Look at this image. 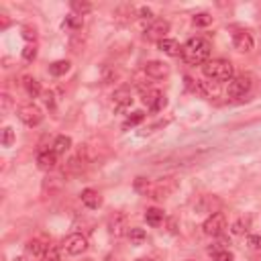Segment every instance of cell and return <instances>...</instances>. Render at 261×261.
I'll return each instance as SVG.
<instances>
[{"label": "cell", "mask_w": 261, "mask_h": 261, "mask_svg": "<svg viewBox=\"0 0 261 261\" xmlns=\"http://www.w3.org/2000/svg\"><path fill=\"white\" fill-rule=\"evenodd\" d=\"M22 37H24L27 41H31V39L35 41V31H33V29H24V31H22Z\"/></svg>", "instance_id": "36"}, {"label": "cell", "mask_w": 261, "mask_h": 261, "mask_svg": "<svg viewBox=\"0 0 261 261\" xmlns=\"http://www.w3.org/2000/svg\"><path fill=\"white\" fill-rule=\"evenodd\" d=\"M80 198H82V204H84L86 208H92V210H96V208H100V206H102V198H100V194H98L96 190H92V188H86V190H82Z\"/></svg>", "instance_id": "14"}, {"label": "cell", "mask_w": 261, "mask_h": 261, "mask_svg": "<svg viewBox=\"0 0 261 261\" xmlns=\"http://www.w3.org/2000/svg\"><path fill=\"white\" fill-rule=\"evenodd\" d=\"M139 18L141 20H149V22H153V12H151V8H139Z\"/></svg>", "instance_id": "35"}, {"label": "cell", "mask_w": 261, "mask_h": 261, "mask_svg": "<svg viewBox=\"0 0 261 261\" xmlns=\"http://www.w3.org/2000/svg\"><path fill=\"white\" fill-rule=\"evenodd\" d=\"M0 102H2V106H0V110H2L4 114H6V112H8V108L12 106V98H10L8 94H2V96H0Z\"/></svg>", "instance_id": "32"}, {"label": "cell", "mask_w": 261, "mask_h": 261, "mask_svg": "<svg viewBox=\"0 0 261 261\" xmlns=\"http://www.w3.org/2000/svg\"><path fill=\"white\" fill-rule=\"evenodd\" d=\"M82 261H92V259H82Z\"/></svg>", "instance_id": "39"}, {"label": "cell", "mask_w": 261, "mask_h": 261, "mask_svg": "<svg viewBox=\"0 0 261 261\" xmlns=\"http://www.w3.org/2000/svg\"><path fill=\"white\" fill-rule=\"evenodd\" d=\"M145 220H147V224L157 226V224L163 220V210H159V208H147V212H145Z\"/></svg>", "instance_id": "21"}, {"label": "cell", "mask_w": 261, "mask_h": 261, "mask_svg": "<svg viewBox=\"0 0 261 261\" xmlns=\"http://www.w3.org/2000/svg\"><path fill=\"white\" fill-rule=\"evenodd\" d=\"M247 243L251 249H261V237L259 234H249L247 237Z\"/></svg>", "instance_id": "33"}, {"label": "cell", "mask_w": 261, "mask_h": 261, "mask_svg": "<svg viewBox=\"0 0 261 261\" xmlns=\"http://www.w3.org/2000/svg\"><path fill=\"white\" fill-rule=\"evenodd\" d=\"M71 10H73V12H77L80 16H84V14H88V12L92 10V4H90V2H80V0H73V2H71Z\"/></svg>", "instance_id": "24"}, {"label": "cell", "mask_w": 261, "mask_h": 261, "mask_svg": "<svg viewBox=\"0 0 261 261\" xmlns=\"http://www.w3.org/2000/svg\"><path fill=\"white\" fill-rule=\"evenodd\" d=\"M130 102H133V98H130V92H128L126 88H122V90L114 92V106H116L118 110H124Z\"/></svg>", "instance_id": "17"}, {"label": "cell", "mask_w": 261, "mask_h": 261, "mask_svg": "<svg viewBox=\"0 0 261 261\" xmlns=\"http://www.w3.org/2000/svg\"><path fill=\"white\" fill-rule=\"evenodd\" d=\"M128 239H130L135 245H141V243L147 239V232H145L143 228H137V226H133V228L128 230Z\"/></svg>", "instance_id": "23"}, {"label": "cell", "mask_w": 261, "mask_h": 261, "mask_svg": "<svg viewBox=\"0 0 261 261\" xmlns=\"http://www.w3.org/2000/svg\"><path fill=\"white\" fill-rule=\"evenodd\" d=\"M69 147H71V139H69L67 135H59V137L53 141V151H55L57 155H63L65 151H69Z\"/></svg>", "instance_id": "19"}, {"label": "cell", "mask_w": 261, "mask_h": 261, "mask_svg": "<svg viewBox=\"0 0 261 261\" xmlns=\"http://www.w3.org/2000/svg\"><path fill=\"white\" fill-rule=\"evenodd\" d=\"M232 45H234L237 51H241V53H249V51L253 49L255 41H253L251 33H247V31H237V33L232 35Z\"/></svg>", "instance_id": "12"}, {"label": "cell", "mask_w": 261, "mask_h": 261, "mask_svg": "<svg viewBox=\"0 0 261 261\" xmlns=\"http://www.w3.org/2000/svg\"><path fill=\"white\" fill-rule=\"evenodd\" d=\"M167 33H169V22L163 20V18H157V20L149 22V27H147V31H145V37L151 39V41H157V43H159V41L165 39Z\"/></svg>", "instance_id": "9"}, {"label": "cell", "mask_w": 261, "mask_h": 261, "mask_svg": "<svg viewBox=\"0 0 261 261\" xmlns=\"http://www.w3.org/2000/svg\"><path fill=\"white\" fill-rule=\"evenodd\" d=\"M37 57V49H35V45H27L24 49H22V59L24 61H33Z\"/></svg>", "instance_id": "29"}, {"label": "cell", "mask_w": 261, "mask_h": 261, "mask_svg": "<svg viewBox=\"0 0 261 261\" xmlns=\"http://www.w3.org/2000/svg\"><path fill=\"white\" fill-rule=\"evenodd\" d=\"M145 120V112H141V110H135L133 114H128L126 118H124V122H122V128H130V126H137L139 122H143Z\"/></svg>", "instance_id": "22"}, {"label": "cell", "mask_w": 261, "mask_h": 261, "mask_svg": "<svg viewBox=\"0 0 261 261\" xmlns=\"http://www.w3.org/2000/svg\"><path fill=\"white\" fill-rule=\"evenodd\" d=\"M69 61H65V59H59V61H53L51 65H49V73L51 75H55V77H59V75H65L67 71H69Z\"/></svg>", "instance_id": "18"}, {"label": "cell", "mask_w": 261, "mask_h": 261, "mask_svg": "<svg viewBox=\"0 0 261 261\" xmlns=\"http://www.w3.org/2000/svg\"><path fill=\"white\" fill-rule=\"evenodd\" d=\"M143 71H145L149 77H153V80H161V77L169 75V65H167V63H163V61L153 59V61H147V63H145Z\"/></svg>", "instance_id": "11"}, {"label": "cell", "mask_w": 261, "mask_h": 261, "mask_svg": "<svg viewBox=\"0 0 261 261\" xmlns=\"http://www.w3.org/2000/svg\"><path fill=\"white\" fill-rule=\"evenodd\" d=\"M151 186H153V184H151L147 177H137V179H135V190L141 192V194H149V192H151Z\"/></svg>", "instance_id": "26"}, {"label": "cell", "mask_w": 261, "mask_h": 261, "mask_svg": "<svg viewBox=\"0 0 261 261\" xmlns=\"http://www.w3.org/2000/svg\"><path fill=\"white\" fill-rule=\"evenodd\" d=\"M61 247H63V251L67 255H82L88 249V239L84 234H80V232H73V234L63 239Z\"/></svg>", "instance_id": "6"}, {"label": "cell", "mask_w": 261, "mask_h": 261, "mask_svg": "<svg viewBox=\"0 0 261 261\" xmlns=\"http://www.w3.org/2000/svg\"><path fill=\"white\" fill-rule=\"evenodd\" d=\"M202 73L212 82H230L232 80V63L226 59H208L202 65Z\"/></svg>", "instance_id": "2"}, {"label": "cell", "mask_w": 261, "mask_h": 261, "mask_svg": "<svg viewBox=\"0 0 261 261\" xmlns=\"http://www.w3.org/2000/svg\"><path fill=\"white\" fill-rule=\"evenodd\" d=\"M224 228H226V216H224L222 212H212V214L204 220V224H202V230H204V234H208V237H220Z\"/></svg>", "instance_id": "5"}, {"label": "cell", "mask_w": 261, "mask_h": 261, "mask_svg": "<svg viewBox=\"0 0 261 261\" xmlns=\"http://www.w3.org/2000/svg\"><path fill=\"white\" fill-rule=\"evenodd\" d=\"M63 27H67V29H80L82 27V18L80 16H67L65 20H63Z\"/></svg>", "instance_id": "28"}, {"label": "cell", "mask_w": 261, "mask_h": 261, "mask_svg": "<svg viewBox=\"0 0 261 261\" xmlns=\"http://www.w3.org/2000/svg\"><path fill=\"white\" fill-rule=\"evenodd\" d=\"M0 143H2V147H12V143H14V130H12V126H4L2 128Z\"/></svg>", "instance_id": "25"}, {"label": "cell", "mask_w": 261, "mask_h": 261, "mask_svg": "<svg viewBox=\"0 0 261 261\" xmlns=\"http://www.w3.org/2000/svg\"><path fill=\"white\" fill-rule=\"evenodd\" d=\"M141 94H143V102L147 104V108L149 110H153V112H157V110H161L163 106H165V96L159 92V90H155V88H147V90H141Z\"/></svg>", "instance_id": "8"}, {"label": "cell", "mask_w": 261, "mask_h": 261, "mask_svg": "<svg viewBox=\"0 0 261 261\" xmlns=\"http://www.w3.org/2000/svg\"><path fill=\"white\" fill-rule=\"evenodd\" d=\"M16 116H18V120H20L22 124H27V126H37V124L43 120V112H41V108L35 106V104H22V106H18Z\"/></svg>", "instance_id": "4"}, {"label": "cell", "mask_w": 261, "mask_h": 261, "mask_svg": "<svg viewBox=\"0 0 261 261\" xmlns=\"http://www.w3.org/2000/svg\"><path fill=\"white\" fill-rule=\"evenodd\" d=\"M181 57L190 65H204L210 57V43L204 37H192L181 45Z\"/></svg>", "instance_id": "1"}, {"label": "cell", "mask_w": 261, "mask_h": 261, "mask_svg": "<svg viewBox=\"0 0 261 261\" xmlns=\"http://www.w3.org/2000/svg\"><path fill=\"white\" fill-rule=\"evenodd\" d=\"M245 230H247V222H245L243 218H239V220L232 222V232H234V234H243Z\"/></svg>", "instance_id": "30"}, {"label": "cell", "mask_w": 261, "mask_h": 261, "mask_svg": "<svg viewBox=\"0 0 261 261\" xmlns=\"http://www.w3.org/2000/svg\"><path fill=\"white\" fill-rule=\"evenodd\" d=\"M24 249H27V255H29V257L41 261V259L47 255V251L51 249V243H49V239H47L45 234H39V237L29 239L27 245H24Z\"/></svg>", "instance_id": "3"}, {"label": "cell", "mask_w": 261, "mask_h": 261, "mask_svg": "<svg viewBox=\"0 0 261 261\" xmlns=\"http://www.w3.org/2000/svg\"><path fill=\"white\" fill-rule=\"evenodd\" d=\"M173 190H175V181H173V177H165V179L153 184L149 194H151V198H167Z\"/></svg>", "instance_id": "13"}, {"label": "cell", "mask_w": 261, "mask_h": 261, "mask_svg": "<svg viewBox=\"0 0 261 261\" xmlns=\"http://www.w3.org/2000/svg\"><path fill=\"white\" fill-rule=\"evenodd\" d=\"M45 104H47L49 108H53V106H55V102H53V94H47V96H45Z\"/></svg>", "instance_id": "37"}, {"label": "cell", "mask_w": 261, "mask_h": 261, "mask_svg": "<svg viewBox=\"0 0 261 261\" xmlns=\"http://www.w3.org/2000/svg\"><path fill=\"white\" fill-rule=\"evenodd\" d=\"M128 220H126V216L122 214V212H114L110 218H108V232L112 234V237H124V234H128Z\"/></svg>", "instance_id": "7"}, {"label": "cell", "mask_w": 261, "mask_h": 261, "mask_svg": "<svg viewBox=\"0 0 261 261\" xmlns=\"http://www.w3.org/2000/svg\"><path fill=\"white\" fill-rule=\"evenodd\" d=\"M137 261H151V259H147V257H143V259H137Z\"/></svg>", "instance_id": "38"}, {"label": "cell", "mask_w": 261, "mask_h": 261, "mask_svg": "<svg viewBox=\"0 0 261 261\" xmlns=\"http://www.w3.org/2000/svg\"><path fill=\"white\" fill-rule=\"evenodd\" d=\"M214 261H234V255L228 249H224V251H220V253L214 255Z\"/></svg>", "instance_id": "31"}, {"label": "cell", "mask_w": 261, "mask_h": 261, "mask_svg": "<svg viewBox=\"0 0 261 261\" xmlns=\"http://www.w3.org/2000/svg\"><path fill=\"white\" fill-rule=\"evenodd\" d=\"M22 84H24V90H27V94H29L31 98H37V96L41 94V84H39V80H35V77H31V75H27Z\"/></svg>", "instance_id": "20"}, {"label": "cell", "mask_w": 261, "mask_h": 261, "mask_svg": "<svg viewBox=\"0 0 261 261\" xmlns=\"http://www.w3.org/2000/svg\"><path fill=\"white\" fill-rule=\"evenodd\" d=\"M192 22H194L196 27H208V24L212 22V16H210L208 12H200V14H196V16L192 18Z\"/></svg>", "instance_id": "27"}, {"label": "cell", "mask_w": 261, "mask_h": 261, "mask_svg": "<svg viewBox=\"0 0 261 261\" xmlns=\"http://www.w3.org/2000/svg\"><path fill=\"white\" fill-rule=\"evenodd\" d=\"M159 49L165 53V55H171V57H177V55H181V47H179V43L175 41V39H163V41H159Z\"/></svg>", "instance_id": "16"}, {"label": "cell", "mask_w": 261, "mask_h": 261, "mask_svg": "<svg viewBox=\"0 0 261 261\" xmlns=\"http://www.w3.org/2000/svg\"><path fill=\"white\" fill-rule=\"evenodd\" d=\"M41 261H61V257H59L57 249H55V247H51V249L47 251V255H45V257H43Z\"/></svg>", "instance_id": "34"}, {"label": "cell", "mask_w": 261, "mask_h": 261, "mask_svg": "<svg viewBox=\"0 0 261 261\" xmlns=\"http://www.w3.org/2000/svg\"><path fill=\"white\" fill-rule=\"evenodd\" d=\"M251 88V80L245 77V75H239V77H232L228 82V88H226V94L230 98H243Z\"/></svg>", "instance_id": "10"}, {"label": "cell", "mask_w": 261, "mask_h": 261, "mask_svg": "<svg viewBox=\"0 0 261 261\" xmlns=\"http://www.w3.org/2000/svg\"><path fill=\"white\" fill-rule=\"evenodd\" d=\"M55 163H57V153H55L53 149H51V151H41V153L37 155V165H39L41 169H53Z\"/></svg>", "instance_id": "15"}]
</instances>
